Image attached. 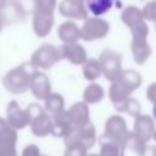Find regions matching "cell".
Here are the masks:
<instances>
[{
  "instance_id": "6da1fadb",
  "label": "cell",
  "mask_w": 156,
  "mask_h": 156,
  "mask_svg": "<svg viewBox=\"0 0 156 156\" xmlns=\"http://www.w3.org/2000/svg\"><path fill=\"white\" fill-rule=\"evenodd\" d=\"M141 83V74L132 68L123 69L121 76L113 82H111L108 88V98L113 107L117 110V112H119L123 104L129 98H132L133 91L140 88Z\"/></svg>"
},
{
  "instance_id": "7a4b0ae2",
  "label": "cell",
  "mask_w": 156,
  "mask_h": 156,
  "mask_svg": "<svg viewBox=\"0 0 156 156\" xmlns=\"http://www.w3.org/2000/svg\"><path fill=\"white\" fill-rule=\"evenodd\" d=\"M38 69L28 61L6 72L1 79L4 88L11 94H23L29 89L30 79Z\"/></svg>"
},
{
  "instance_id": "3957f363",
  "label": "cell",
  "mask_w": 156,
  "mask_h": 156,
  "mask_svg": "<svg viewBox=\"0 0 156 156\" xmlns=\"http://www.w3.org/2000/svg\"><path fill=\"white\" fill-rule=\"evenodd\" d=\"M121 21L130 29L132 38H147L149 26L143 16L141 9L133 5L124 7L121 12Z\"/></svg>"
},
{
  "instance_id": "277c9868",
  "label": "cell",
  "mask_w": 156,
  "mask_h": 156,
  "mask_svg": "<svg viewBox=\"0 0 156 156\" xmlns=\"http://www.w3.org/2000/svg\"><path fill=\"white\" fill-rule=\"evenodd\" d=\"M62 60L60 46H55L50 43L41 44L30 56L29 62L39 71V69H50L58 61Z\"/></svg>"
},
{
  "instance_id": "5b68a950",
  "label": "cell",
  "mask_w": 156,
  "mask_h": 156,
  "mask_svg": "<svg viewBox=\"0 0 156 156\" xmlns=\"http://www.w3.org/2000/svg\"><path fill=\"white\" fill-rule=\"evenodd\" d=\"M98 60L101 67L102 76L108 82H113L121 76L123 68H122V55L119 52L112 49H104Z\"/></svg>"
},
{
  "instance_id": "8992f818",
  "label": "cell",
  "mask_w": 156,
  "mask_h": 156,
  "mask_svg": "<svg viewBox=\"0 0 156 156\" xmlns=\"http://www.w3.org/2000/svg\"><path fill=\"white\" fill-rule=\"evenodd\" d=\"M98 134H96V129L95 126L90 122L85 126L82 127H73V129L63 138V144L65 146H69V145H74V144H82L83 146H85L88 150H90L98 141Z\"/></svg>"
},
{
  "instance_id": "52a82bcc",
  "label": "cell",
  "mask_w": 156,
  "mask_h": 156,
  "mask_svg": "<svg viewBox=\"0 0 156 156\" xmlns=\"http://www.w3.org/2000/svg\"><path fill=\"white\" fill-rule=\"evenodd\" d=\"M110 32V23L101 17H88L80 27V39L84 41H95L104 39Z\"/></svg>"
},
{
  "instance_id": "ba28073f",
  "label": "cell",
  "mask_w": 156,
  "mask_h": 156,
  "mask_svg": "<svg viewBox=\"0 0 156 156\" xmlns=\"http://www.w3.org/2000/svg\"><path fill=\"white\" fill-rule=\"evenodd\" d=\"M130 132L128 129L126 119L121 115H111L107 117L104 124V135L107 138L117 141L119 145H122L126 149V143L129 136Z\"/></svg>"
},
{
  "instance_id": "9c48e42d",
  "label": "cell",
  "mask_w": 156,
  "mask_h": 156,
  "mask_svg": "<svg viewBox=\"0 0 156 156\" xmlns=\"http://www.w3.org/2000/svg\"><path fill=\"white\" fill-rule=\"evenodd\" d=\"M17 139V130H15L5 118L0 117V156H18Z\"/></svg>"
},
{
  "instance_id": "30bf717a",
  "label": "cell",
  "mask_w": 156,
  "mask_h": 156,
  "mask_svg": "<svg viewBox=\"0 0 156 156\" xmlns=\"http://www.w3.org/2000/svg\"><path fill=\"white\" fill-rule=\"evenodd\" d=\"M6 122L15 129L21 130L29 126V116L26 108H22L18 101L11 100L6 106Z\"/></svg>"
},
{
  "instance_id": "8fae6325",
  "label": "cell",
  "mask_w": 156,
  "mask_h": 156,
  "mask_svg": "<svg viewBox=\"0 0 156 156\" xmlns=\"http://www.w3.org/2000/svg\"><path fill=\"white\" fill-rule=\"evenodd\" d=\"M155 130H156V123H155V119H154L152 116L141 113V115H139L138 117L134 118L132 132L141 141L149 143L150 140H152Z\"/></svg>"
},
{
  "instance_id": "7c38bea8",
  "label": "cell",
  "mask_w": 156,
  "mask_h": 156,
  "mask_svg": "<svg viewBox=\"0 0 156 156\" xmlns=\"http://www.w3.org/2000/svg\"><path fill=\"white\" fill-rule=\"evenodd\" d=\"M58 12L69 21H85L88 18L89 11L85 6V2L82 0H62L58 4Z\"/></svg>"
},
{
  "instance_id": "4fadbf2b",
  "label": "cell",
  "mask_w": 156,
  "mask_h": 156,
  "mask_svg": "<svg viewBox=\"0 0 156 156\" xmlns=\"http://www.w3.org/2000/svg\"><path fill=\"white\" fill-rule=\"evenodd\" d=\"M29 90L32 91L33 96L37 100L45 101L48 99V96L52 93L51 91V82H50L49 77L41 71L34 72L32 76V79H30Z\"/></svg>"
},
{
  "instance_id": "5bb4252c",
  "label": "cell",
  "mask_w": 156,
  "mask_h": 156,
  "mask_svg": "<svg viewBox=\"0 0 156 156\" xmlns=\"http://www.w3.org/2000/svg\"><path fill=\"white\" fill-rule=\"evenodd\" d=\"M61 50V55L62 58L67 60L69 63L76 65V66H83L85 63V61L88 60V54L85 48L79 44V43H74V44H62L60 46Z\"/></svg>"
},
{
  "instance_id": "9a60e30c",
  "label": "cell",
  "mask_w": 156,
  "mask_h": 156,
  "mask_svg": "<svg viewBox=\"0 0 156 156\" xmlns=\"http://www.w3.org/2000/svg\"><path fill=\"white\" fill-rule=\"evenodd\" d=\"M69 119L73 124V127L78 128L82 126H85L90 123V110L89 105H87L84 101H77L71 105V107L67 110Z\"/></svg>"
},
{
  "instance_id": "2e32d148",
  "label": "cell",
  "mask_w": 156,
  "mask_h": 156,
  "mask_svg": "<svg viewBox=\"0 0 156 156\" xmlns=\"http://www.w3.org/2000/svg\"><path fill=\"white\" fill-rule=\"evenodd\" d=\"M30 132L33 135L38 138H45L48 135H51L52 130V116H50L48 112H43L39 116L34 117L30 123Z\"/></svg>"
},
{
  "instance_id": "e0dca14e",
  "label": "cell",
  "mask_w": 156,
  "mask_h": 156,
  "mask_svg": "<svg viewBox=\"0 0 156 156\" xmlns=\"http://www.w3.org/2000/svg\"><path fill=\"white\" fill-rule=\"evenodd\" d=\"M55 23V17L54 15H44V13H38L33 12V32L37 37L39 38H45L50 34L52 27Z\"/></svg>"
},
{
  "instance_id": "ac0fdd59",
  "label": "cell",
  "mask_w": 156,
  "mask_h": 156,
  "mask_svg": "<svg viewBox=\"0 0 156 156\" xmlns=\"http://www.w3.org/2000/svg\"><path fill=\"white\" fill-rule=\"evenodd\" d=\"M130 50L136 65H144L151 55V46L147 43V38H132Z\"/></svg>"
},
{
  "instance_id": "d6986e66",
  "label": "cell",
  "mask_w": 156,
  "mask_h": 156,
  "mask_svg": "<svg viewBox=\"0 0 156 156\" xmlns=\"http://www.w3.org/2000/svg\"><path fill=\"white\" fill-rule=\"evenodd\" d=\"M58 39L63 44H74L80 39V27L73 21H65L57 28Z\"/></svg>"
},
{
  "instance_id": "ffe728a7",
  "label": "cell",
  "mask_w": 156,
  "mask_h": 156,
  "mask_svg": "<svg viewBox=\"0 0 156 156\" xmlns=\"http://www.w3.org/2000/svg\"><path fill=\"white\" fill-rule=\"evenodd\" d=\"M73 129V124L69 119L67 110L52 116V130L51 135L54 138H61L63 139L71 130Z\"/></svg>"
},
{
  "instance_id": "44dd1931",
  "label": "cell",
  "mask_w": 156,
  "mask_h": 156,
  "mask_svg": "<svg viewBox=\"0 0 156 156\" xmlns=\"http://www.w3.org/2000/svg\"><path fill=\"white\" fill-rule=\"evenodd\" d=\"M98 143L100 145V150L98 152L100 156H124L126 149L106 135H100L98 138Z\"/></svg>"
},
{
  "instance_id": "7402d4cb",
  "label": "cell",
  "mask_w": 156,
  "mask_h": 156,
  "mask_svg": "<svg viewBox=\"0 0 156 156\" xmlns=\"http://www.w3.org/2000/svg\"><path fill=\"white\" fill-rule=\"evenodd\" d=\"M105 98V90L104 88L98 83H90L85 87L83 90V101L87 105H94L99 104Z\"/></svg>"
},
{
  "instance_id": "603a6c76",
  "label": "cell",
  "mask_w": 156,
  "mask_h": 156,
  "mask_svg": "<svg viewBox=\"0 0 156 156\" xmlns=\"http://www.w3.org/2000/svg\"><path fill=\"white\" fill-rule=\"evenodd\" d=\"M88 11L94 17H101L115 5V0H84Z\"/></svg>"
},
{
  "instance_id": "cb8c5ba5",
  "label": "cell",
  "mask_w": 156,
  "mask_h": 156,
  "mask_svg": "<svg viewBox=\"0 0 156 156\" xmlns=\"http://www.w3.org/2000/svg\"><path fill=\"white\" fill-rule=\"evenodd\" d=\"M44 110L50 116H55L65 111V98L58 93H51L44 101Z\"/></svg>"
},
{
  "instance_id": "d4e9b609",
  "label": "cell",
  "mask_w": 156,
  "mask_h": 156,
  "mask_svg": "<svg viewBox=\"0 0 156 156\" xmlns=\"http://www.w3.org/2000/svg\"><path fill=\"white\" fill-rule=\"evenodd\" d=\"M82 72H83V77L91 83H94L96 79H99L102 76L99 60L96 58H88L85 63L82 66Z\"/></svg>"
},
{
  "instance_id": "484cf974",
  "label": "cell",
  "mask_w": 156,
  "mask_h": 156,
  "mask_svg": "<svg viewBox=\"0 0 156 156\" xmlns=\"http://www.w3.org/2000/svg\"><path fill=\"white\" fill-rule=\"evenodd\" d=\"M57 0H34V12L44 15H54Z\"/></svg>"
},
{
  "instance_id": "4316f807",
  "label": "cell",
  "mask_w": 156,
  "mask_h": 156,
  "mask_svg": "<svg viewBox=\"0 0 156 156\" xmlns=\"http://www.w3.org/2000/svg\"><path fill=\"white\" fill-rule=\"evenodd\" d=\"M119 112H126V113H128L129 116H132L133 118H135V117H138L139 115H141V105H140V102H139L136 99L129 98V99L123 104V106L121 107Z\"/></svg>"
},
{
  "instance_id": "83f0119b",
  "label": "cell",
  "mask_w": 156,
  "mask_h": 156,
  "mask_svg": "<svg viewBox=\"0 0 156 156\" xmlns=\"http://www.w3.org/2000/svg\"><path fill=\"white\" fill-rule=\"evenodd\" d=\"M141 12H143V16H144V18H145L146 22L149 21V22L156 23V0L147 1L143 6Z\"/></svg>"
},
{
  "instance_id": "f1b7e54d",
  "label": "cell",
  "mask_w": 156,
  "mask_h": 156,
  "mask_svg": "<svg viewBox=\"0 0 156 156\" xmlns=\"http://www.w3.org/2000/svg\"><path fill=\"white\" fill-rule=\"evenodd\" d=\"M89 150L82 144H74L69 146H65L63 156H88Z\"/></svg>"
},
{
  "instance_id": "f546056e",
  "label": "cell",
  "mask_w": 156,
  "mask_h": 156,
  "mask_svg": "<svg viewBox=\"0 0 156 156\" xmlns=\"http://www.w3.org/2000/svg\"><path fill=\"white\" fill-rule=\"evenodd\" d=\"M17 11L22 15H27L34 12V0H18L17 1Z\"/></svg>"
},
{
  "instance_id": "4dcf8cb0",
  "label": "cell",
  "mask_w": 156,
  "mask_h": 156,
  "mask_svg": "<svg viewBox=\"0 0 156 156\" xmlns=\"http://www.w3.org/2000/svg\"><path fill=\"white\" fill-rule=\"evenodd\" d=\"M26 111H27V113H28V116H29V121H32L34 117H37V116H39L40 113H43L45 110H44V107L41 106V105H39L38 102H32V104H29L27 107H26ZM30 123V122H29Z\"/></svg>"
},
{
  "instance_id": "1f68e13d",
  "label": "cell",
  "mask_w": 156,
  "mask_h": 156,
  "mask_svg": "<svg viewBox=\"0 0 156 156\" xmlns=\"http://www.w3.org/2000/svg\"><path fill=\"white\" fill-rule=\"evenodd\" d=\"M41 151L40 147L37 144H28L23 147L21 156H41Z\"/></svg>"
},
{
  "instance_id": "d6a6232c",
  "label": "cell",
  "mask_w": 156,
  "mask_h": 156,
  "mask_svg": "<svg viewBox=\"0 0 156 156\" xmlns=\"http://www.w3.org/2000/svg\"><path fill=\"white\" fill-rule=\"evenodd\" d=\"M138 156H156V145L155 144H145L138 152Z\"/></svg>"
},
{
  "instance_id": "836d02e7",
  "label": "cell",
  "mask_w": 156,
  "mask_h": 156,
  "mask_svg": "<svg viewBox=\"0 0 156 156\" xmlns=\"http://www.w3.org/2000/svg\"><path fill=\"white\" fill-rule=\"evenodd\" d=\"M145 96H146V99H147L152 105H156V82L151 83V84L146 88Z\"/></svg>"
},
{
  "instance_id": "e575fe53",
  "label": "cell",
  "mask_w": 156,
  "mask_h": 156,
  "mask_svg": "<svg viewBox=\"0 0 156 156\" xmlns=\"http://www.w3.org/2000/svg\"><path fill=\"white\" fill-rule=\"evenodd\" d=\"M6 5H7V0H0V10L5 9Z\"/></svg>"
},
{
  "instance_id": "d590c367",
  "label": "cell",
  "mask_w": 156,
  "mask_h": 156,
  "mask_svg": "<svg viewBox=\"0 0 156 156\" xmlns=\"http://www.w3.org/2000/svg\"><path fill=\"white\" fill-rule=\"evenodd\" d=\"M2 27H4V17H2V15L0 13V32H1Z\"/></svg>"
},
{
  "instance_id": "8d00e7d4",
  "label": "cell",
  "mask_w": 156,
  "mask_h": 156,
  "mask_svg": "<svg viewBox=\"0 0 156 156\" xmlns=\"http://www.w3.org/2000/svg\"><path fill=\"white\" fill-rule=\"evenodd\" d=\"M152 117L156 121V105H152Z\"/></svg>"
},
{
  "instance_id": "74e56055",
  "label": "cell",
  "mask_w": 156,
  "mask_h": 156,
  "mask_svg": "<svg viewBox=\"0 0 156 156\" xmlns=\"http://www.w3.org/2000/svg\"><path fill=\"white\" fill-rule=\"evenodd\" d=\"M88 156H100L98 152H91V154H88Z\"/></svg>"
},
{
  "instance_id": "f35d334b",
  "label": "cell",
  "mask_w": 156,
  "mask_h": 156,
  "mask_svg": "<svg viewBox=\"0 0 156 156\" xmlns=\"http://www.w3.org/2000/svg\"><path fill=\"white\" fill-rule=\"evenodd\" d=\"M152 140L155 141V145H156V130H155V133H154V136H152Z\"/></svg>"
},
{
  "instance_id": "ab89813d",
  "label": "cell",
  "mask_w": 156,
  "mask_h": 156,
  "mask_svg": "<svg viewBox=\"0 0 156 156\" xmlns=\"http://www.w3.org/2000/svg\"><path fill=\"white\" fill-rule=\"evenodd\" d=\"M41 156H49V155H45V154H44V155H41Z\"/></svg>"
},
{
  "instance_id": "60d3db41",
  "label": "cell",
  "mask_w": 156,
  "mask_h": 156,
  "mask_svg": "<svg viewBox=\"0 0 156 156\" xmlns=\"http://www.w3.org/2000/svg\"><path fill=\"white\" fill-rule=\"evenodd\" d=\"M155 27H156V23H155Z\"/></svg>"
},
{
  "instance_id": "b9f144b4",
  "label": "cell",
  "mask_w": 156,
  "mask_h": 156,
  "mask_svg": "<svg viewBox=\"0 0 156 156\" xmlns=\"http://www.w3.org/2000/svg\"><path fill=\"white\" fill-rule=\"evenodd\" d=\"M82 1H84V0H82Z\"/></svg>"
}]
</instances>
